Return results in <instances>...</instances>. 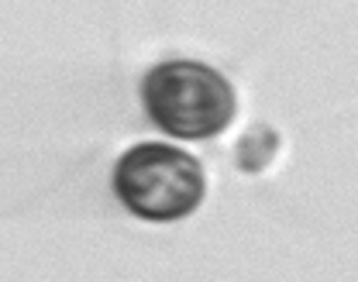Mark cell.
<instances>
[{"label":"cell","instance_id":"1","mask_svg":"<svg viewBox=\"0 0 358 282\" xmlns=\"http://www.w3.org/2000/svg\"><path fill=\"white\" fill-rule=\"evenodd\" d=\"M141 100L148 117L166 135L182 141H207L221 135L238 110L234 87L217 69L193 59L155 66L141 80Z\"/></svg>","mask_w":358,"mask_h":282},{"label":"cell","instance_id":"2","mask_svg":"<svg viewBox=\"0 0 358 282\" xmlns=\"http://www.w3.org/2000/svg\"><path fill=\"white\" fill-rule=\"evenodd\" d=\"M114 193L134 217L166 224L193 214L207 193L203 169L173 144L141 141L114 165Z\"/></svg>","mask_w":358,"mask_h":282},{"label":"cell","instance_id":"3","mask_svg":"<svg viewBox=\"0 0 358 282\" xmlns=\"http://www.w3.org/2000/svg\"><path fill=\"white\" fill-rule=\"evenodd\" d=\"M275 151H279V135L272 128H266V124H255L248 135H241V141H238L234 162H238L241 172L255 176V172H262L268 162H272Z\"/></svg>","mask_w":358,"mask_h":282}]
</instances>
